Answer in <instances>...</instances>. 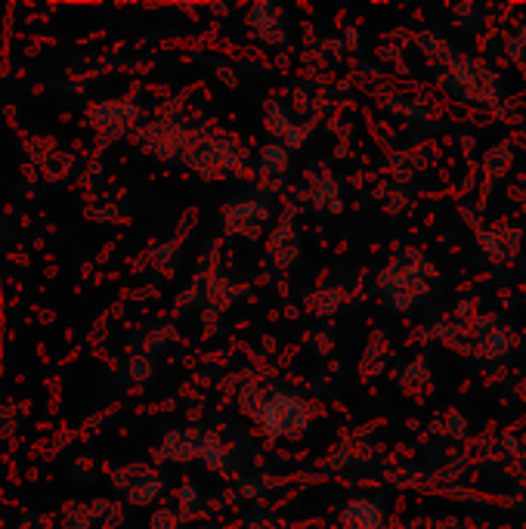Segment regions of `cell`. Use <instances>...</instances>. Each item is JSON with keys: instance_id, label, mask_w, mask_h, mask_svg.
<instances>
[{"instance_id": "1", "label": "cell", "mask_w": 526, "mask_h": 529, "mask_svg": "<svg viewBox=\"0 0 526 529\" xmlns=\"http://www.w3.org/2000/svg\"><path fill=\"white\" fill-rule=\"evenodd\" d=\"M304 415H307V406L301 400L276 396V400H270L267 409L260 412V421L263 427H270L273 434H294L298 427H304Z\"/></svg>"}, {"instance_id": "2", "label": "cell", "mask_w": 526, "mask_h": 529, "mask_svg": "<svg viewBox=\"0 0 526 529\" xmlns=\"http://www.w3.org/2000/svg\"><path fill=\"white\" fill-rule=\"evenodd\" d=\"M384 508L372 499H356L341 511V529H381Z\"/></svg>"}]
</instances>
